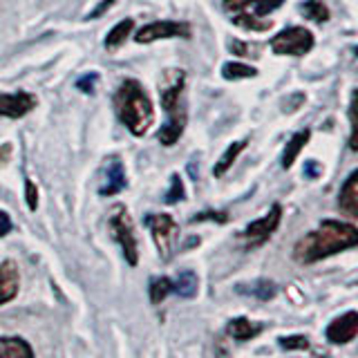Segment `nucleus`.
I'll use <instances>...</instances> for the list:
<instances>
[{"label":"nucleus","instance_id":"obj_6","mask_svg":"<svg viewBox=\"0 0 358 358\" xmlns=\"http://www.w3.org/2000/svg\"><path fill=\"white\" fill-rule=\"evenodd\" d=\"M193 36V27L188 22H177V20H159V22H148L134 34V41L145 45L152 41H164V38H190Z\"/></svg>","mask_w":358,"mask_h":358},{"label":"nucleus","instance_id":"obj_30","mask_svg":"<svg viewBox=\"0 0 358 358\" xmlns=\"http://www.w3.org/2000/svg\"><path fill=\"white\" fill-rule=\"evenodd\" d=\"M204 220H213L217 224H227L229 222V213L227 210H204V213H197L193 217V222H204Z\"/></svg>","mask_w":358,"mask_h":358},{"label":"nucleus","instance_id":"obj_31","mask_svg":"<svg viewBox=\"0 0 358 358\" xmlns=\"http://www.w3.org/2000/svg\"><path fill=\"white\" fill-rule=\"evenodd\" d=\"M25 201H27L29 210L38 208V190H36V184H34L31 179H27V182H25Z\"/></svg>","mask_w":358,"mask_h":358},{"label":"nucleus","instance_id":"obj_11","mask_svg":"<svg viewBox=\"0 0 358 358\" xmlns=\"http://www.w3.org/2000/svg\"><path fill=\"white\" fill-rule=\"evenodd\" d=\"M34 108H36V96L29 92H22V90L16 94L0 92V115L7 119H20Z\"/></svg>","mask_w":358,"mask_h":358},{"label":"nucleus","instance_id":"obj_37","mask_svg":"<svg viewBox=\"0 0 358 358\" xmlns=\"http://www.w3.org/2000/svg\"><path fill=\"white\" fill-rule=\"evenodd\" d=\"M356 56H358V48H356Z\"/></svg>","mask_w":358,"mask_h":358},{"label":"nucleus","instance_id":"obj_25","mask_svg":"<svg viewBox=\"0 0 358 358\" xmlns=\"http://www.w3.org/2000/svg\"><path fill=\"white\" fill-rule=\"evenodd\" d=\"M238 291H242V294H251L257 300H271L278 294V287H275V282H271V280H257V282H253L249 289L240 287Z\"/></svg>","mask_w":358,"mask_h":358},{"label":"nucleus","instance_id":"obj_23","mask_svg":"<svg viewBox=\"0 0 358 358\" xmlns=\"http://www.w3.org/2000/svg\"><path fill=\"white\" fill-rule=\"evenodd\" d=\"M300 11L305 14L309 20H313V22H327L329 20V7L322 3V0H307V3H302L300 5Z\"/></svg>","mask_w":358,"mask_h":358},{"label":"nucleus","instance_id":"obj_22","mask_svg":"<svg viewBox=\"0 0 358 358\" xmlns=\"http://www.w3.org/2000/svg\"><path fill=\"white\" fill-rule=\"evenodd\" d=\"M233 25H238L246 31H268L273 27L271 20H264V18H257L251 14H233Z\"/></svg>","mask_w":358,"mask_h":358},{"label":"nucleus","instance_id":"obj_12","mask_svg":"<svg viewBox=\"0 0 358 358\" xmlns=\"http://www.w3.org/2000/svg\"><path fill=\"white\" fill-rule=\"evenodd\" d=\"M166 123L159 130V141L162 145H175L179 141V137L184 134L186 130V123H188V112L184 106H179L171 112H166Z\"/></svg>","mask_w":358,"mask_h":358},{"label":"nucleus","instance_id":"obj_13","mask_svg":"<svg viewBox=\"0 0 358 358\" xmlns=\"http://www.w3.org/2000/svg\"><path fill=\"white\" fill-rule=\"evenodd\" d=\"M338 210L350 220L358 222V171H354L345 179V184L338 193Z\"/></svg>","mask_w":358,"mask_h":358},{"label":"nucleus","instance_id":"obj_15","mask_svg":"<svg viewBox=\"0 0 358 358\" xmlns=\"http://www.w3.org/2000/svg\"><path fill=\"white\" fill-rule=\"evenodd\" d=\"M123 188H126V168H123L121 159H110L106 166V184L99 188V195H119Z\"/></svg>","mask_w":358,"mask_h":358},{"label":"nucleus","instance_id":"obj_16","mask_svg":"<svg viewBox=\"0 0 358 358\" xmlns=\"http://www.w3.org/2000/svg\"><path fill=\"white\" fill-rule=\"evenodd\" d=\"M309 139H311V130L305 128V130L296 132L294 137L287 141L285 152H282V168H285V171H289V168L294 166V162L298 159V155L302 152V148L309 143Z\"/></svg>","mask_w":358,"mask_h":358},{"label":"nucleus","instance_id":"obj_34","mask_svg":"<svg viewBox=\"0 0 358 358\" xmlns=\"http://www.w3.org/2000/svg\"><path fill=\"white\" fill-rule=\"evenodd\" d=\"M7 233H11V217L5 210H0V238H5Z\"/></svg>","mask_w":358,"mask_h":358},{"label":"nucleus","instance_id":"obj_7","mask_svg":"<svg viewBox=\"0 0 358 358\" xmlns=\"http://www.w3.org/2000/svg\"><path fill=\"white\" fill-rule=\"evenodd\" d=\"M280 220H282V206L273 204L271 208H268L266 215L251 222L249 227L242 231V238L249 240V246H260L275 233V229L280 227Z\"/></svg>","mask_w":358,"mask_h":358},{"label":"nucleus","instance_id":"obj_26","mask_svg":"<svg viewBox=\"0 0 358 358\" xmlns=\"http://www.w3.org/2000/svg\"><path fill=\"white\" fill-rule=\"evenodd\" d=\"M171 291H173V280L171 278L150 280V302H152V305H162Z\"/></svg>","mask_w":358,"mask_h":358},{"label":"nucleus","instance_id":"obj_20","mask_svg":"<svg viewBox=\"0 0 358 358\" xmlns=\"http://www.w3.org/2000/svg\"><path fill=\"white\" fill-rule=\"evenodd\" d=\"M246 143H249V139H240V141H233L227 150H224V155L220 157V162L215 164V168H213V175L215 177H222L224 173L229 171V168L233 166V162L238 159L240 152L246 148Z\"/></svg>","mask_w":358,"mask_h":358},{"label":"nucleus","instance_id":"obj_4","mask_svg":"<svg viewBox=\"0 0 358 358\" xmlns=\"http://www.w3.org/2000/svg\"><path fill=\"white\" fill-rule=\"evenodd\" d=\"M145 224H148L152 242L157 246V251H159L162 260L168 262L175 253V242L179 235L177 222L168 213H150V215H145Z\"/></svg>","mask_w":358,"mask_h":358},{"label":"nucleus","instance_id":"obj_5","mask_svg":"<svg viewBox=\"0 0 358 358\" xmlns=\"http://www.w3.org/2000/svg\"><path fill=\"white\" fill-rule=\"evenodd\" d=\"M313 43H316V38L307 27L294 25L275 34L268 45L278 56H305L313 50Z\"/></svg>","mask_w":358,"mask_h":358},{"label":"nucleus","instance_id":"obj_27","mask_svg":"<svg viewBox=\"0 0 358 358\" xmlns=\"http://www.w3.org/2000/svg\"><path fill=\"white\" fill-rule=\"evenodd\" d=\"M350 148L358 152V90L352 94V103H350Z\"/></svg>","mask_w":358,"mask_h":358},{"label":"nucleus","instance_id":"obj_33","mask_svg":"<svg viewBox=\"0 0 358 358\" xmlns=\"http://www.w3.org/2000/svg\"><path fill=\"white\" fill-rule=\"evenodd\" d=\"M302 173H305V177H309V179H318L322 173V166L316 159H309V162H305V171Z\"/></svg>","mask_w":358,"mask_h":358},{"label":"nucleus","instance_id":"obj_17","mask_svg":"<svg viewBox=\"0 0 358 358\" xmlns=\"http://www.w3.org/2000/svg\"><path fill=\"white\" fill-rule=\"evenodd\" d=\"M0 356L5 358H31L34 350L18 336H3L0 338Z\"/></svg>","mask_w":358,"mask_h":358},{"label":"nucleus","instance_id":"obj_35","mask_svg":"<svg viewBox=\"0 0 358 358\" xmlns=\"http://www.w3.org/2000/svg\"><path fill=\"white\" fill-rule=\"evenodd\" d=\"M231 50H233V54H238V56H251L249 52H251V48L246 43H240V41H233L231 43Z\"/></svg>","mask_w":358,"mask_h":358},{"label":"nucleus","instance_id":"obj_19","mask_svg":"<svg viewBox=\"0 0 358 358\" xmlns=\"http://www.w3.org/2000/svg\"><path fill=\"white\" fill-rule=\"evenodd\" d=\"M132 29H134V20L132 18H126L121 20L119 25H115L106 36V50H117L121 48L123 43L128 41V36H132Z\"/></svg>","mask_w":358,"mask_h":358},{"label":"nucleus","instance_id":"obj_36","mask_svg":"<svg viewBox=\"0 0 358 358\" xmlns=\"http://www.w3.org/2000/svg\"><path fill=\"white\" fill-rule=\"evenodd\" d=\"M112 5H115V0H106V3H103V5H99V7H96V9L92 11V14L87 16V18H90V20H94V18H99V16H103Z\"/></svg>","mask_w":358,"mask_h":358},{"label":"nucleus","instance_id":"obj_10","mask_svg":"<svg viewBox=\"0 0 358 358\" xmlns=\"http://www.w3.org/2000/svg\"><path fill=\"white\" fill-rule=\"evenodd\" d=\"M285 5V0H224V9L229 14H251L257 18H264L273 14L275 9Z\"/></svg>","mask_w":358,"mask_h":358},{"label":"nucleus","instance_id":"obj_28","mask_svg":"<svg viewBox=\"0 0 358 358\" xmlns=\"http://www.w3.org/2000/svg\"><path fill=\"white\" fill-rule=\"evenodd\" d=\"M278 345L287 352H305L309 350V338L307 336H282L278 338Z\"/></svg>","mask_w":358,"mask_h":358},{"label":"nucleus","instance_id":"obj_9","mask_svg":"<svg viewBox=\"0 0 358 358\" xmlns=\"http://www.w3.org/2000/svg\"><path fill=\"white\" fill-rule=\"evenodd\" d=\"M358 336V311H345L343 316L334 318L324 329V338L331 345H347Z\"/></svg>","mask_w":358,"mask_h":358},{"label":"nucleus","instance_id":"obj_29","mask_svg":"<svg viewBox=\"0 0 358 358\" xmlns=\"http://www.w3.org/2000/svg\"><path fill=\"white\" fill-rule=\"evenodd\" d=\"M173 184H171V190L166 193L164 201L166 204H177V201H182L184 195H186V190H184V182H182V177L179 175H173Z\"/></svg>","mask_w":358,"mask_h":358},{"label":"nucleus","instance_id":"obj_32","mask_svg":"<svg viewBox=\"0 0 358 358\" xmlns=\"http://www.w3.org/2000/svg\"><path fill=\"white\" fill-rule=\"evenodd\" d=\"M96 81H99V74L90 72V74H85L83 78H78V81H76V87L81 90V92H85V94H92Z\"/></svg>","mask_w":358,"mask_h":358},{"label":"nucleus","instance_id":"obj_18","mask_svg":"<svg viewBox=\"0 0 358 358\" xmlns=\"http://www.w3.org/2000/svg\"><path fill=\"white\" fill-rule=\"evenodd\" d=\"M264 327L260 322H253V320H249V318H233L231 322H229V327H227V331L233 336L235 341H251V338H255L257 334H260Z\"/></svg>","mask_w":358,"mask_h":358},{"label":"nucleus","instance_id":"obj_8","mask_svg":"<svg viewBox=\"0 0 358 358\" xmlns=\"http://www.w3.org/2000/svg\"><path fill=\"white\" fill-rule=\"evenodd\" d=\"M184 85H186V74L184 70H166L159 83V94H162V106L164 112H171L182 103V94H184Z\"/></svg>","mask_w":358,"mask_h":358},{"label":"nucleus","instance_id":"obj_14","mask_svg":"<svg viewBox=\"0 0 358 358\" xmlns=\"http://www.w3.org/2000/svg\"><path fill=\"white\" fill-rule=\"evenodd\" d=\"M20 289V275L18 266L14 262H3L0 264V305H7L16 296Z\"/></svg>","mask_w":358,"mask_h":358},{"label":"nucleus","instance_id":"obj_24","mask_svg":"<svg viewBox=\"0 0 358 358\" xmlns=\"http://www.w3.org/2000/svg\"><path fill=\"white\" fill-rule=\"evenodd\" d=\"M222 76L227 81H240V78H255L257 70L253 65H246V63H227L222 67Z\"/></svg>","mask_w":358,"mask_h":358},{"label":"nucleus","instance_id":"obj_2","mask_svg":"<svg viewBox=\"0 0 358 358\" xmlns=\"http://www.w3.org/2000/svg\"><path fill=\"white\" fill-rule=\"evenodd\" d=\"M115 106L121 123L130 130L134 137H143L155 123V108L150 96L134 78H126L115 94Z\"/></svg>","mask_w":358,"mask_h":358},{"label":"nucleus","instance_id":"obj_21","mask_svg":"<svg viewBox=\"0 0 358 358\" xmlns=\"http://www.w3.org/2000/svg\"><path fill=\"white\" fill-rule=\"evenodd\" d=\"M199 289V278L195 271H182L173 282V291L182 298H195Z\"/></svg>","mask_w":358,"mask_h":358},{"label":"nucleus","instance_id":"obj_3","mask_svg":"<svg viewBox=\"0 0 358 358\" xmlns=\"http://www.w3.org/2000/svg\"><path fill=\"white\" fill-rule=\"evenodd\" d=\"M110 233L115 238L123 251V257L130 266H137L139 264V249H137V233H134V222L130 217V213L126 206H117L112 208V215H110Z\"/></svg>","mask_w":358,"mask_h":358},{"label":"nucleus","instance_id":"obj_1","mask_svg":"<svg viewBox=\"0 0 358 358\" xmlns=\"http://www.w3.org/2000/svg\"><path fill=\"white\" fill-rule=\"evenodd\" d=\"M358 246V229L350 222L341 220H322L318 229L309 231L296 242L294 260L298 264H313L324 257L343 253Z\"/></svg>","mask_w":358,"mask_h":358}]
</instances>
